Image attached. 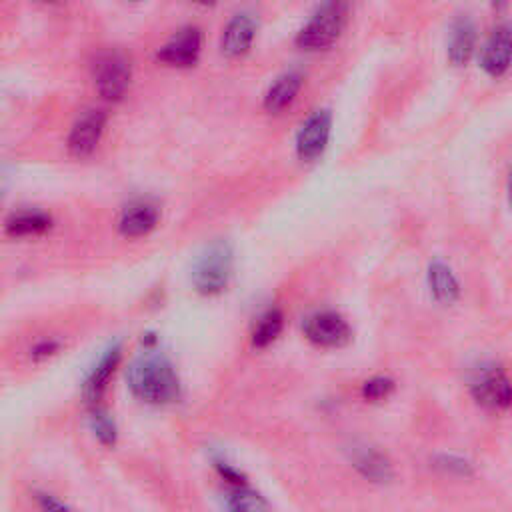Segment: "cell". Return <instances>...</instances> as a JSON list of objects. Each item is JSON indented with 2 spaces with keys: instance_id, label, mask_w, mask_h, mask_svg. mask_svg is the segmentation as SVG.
<instances>
[{
  "instance_id": "22",
  "label": "cell",
  "mask_w": 512,
  "mask_h": 512,
  "mask_svg": "<svg viewBox=\"0 0 512 512\" xmlns=\"http://www.w3.org/2000/svg\"><path fill=\"white\" fill-rule=\"evenodd\" d=\"M396 388V382L390 376H372L362 384V398L368 402L386 400Z\"/></svg>"
},
{
  "instance_id": "3",
  "label": "cell",
  "mask_w": 512,
  "mask_h": 512,
  "mask_svg": "<svg viewBox=\"0 0 512 512\" xmlns=\"http://www.w3.org/2000/svg\"><path fill=\"white\" fill-rule=\"evenodd\" d=\"M346 10V4L342 2H328L320 6L298 32L296 44L306 50H320L332 46L346 24Z\"/></svg>"
},
{
  "instance_id": "12",
  "label": "cell",
  "mask_w": 512,
  "mask_h": 512,
  "mask_svg": "<svg viewBox=\"0 0 512 512\" xmlns=\"http://www.w3.org/2000/svg\"><path fill=\"white\" fill-rule=\"evenodd\" d=\"M352 466L358 470L360 476H364L370 482H390L394 478V470L390 460L372 446H360L352 452Z\"/></svg>"
},
{
  "instance_id": "23",
  "label": "cell",
  "mask_w": 512,
  "mask_h": 512,
  "mask_svg": "<svg viewBox=\"0 0 512 512\" xmlns=\"http://www.w3.org/2000/svg\"><path fill=\"white\" fill-rule=\"evenodd\" d=\"M436 468H440L446 474H454V476H470L474 472L472 464L466 458L454 456V454H440L436 458Z\"/></svg>"
},
{
  "instance_id": "18",
  "label": "cell",
  "mask_w": 512,
  "mask_h": 512,
  "mask_svg": "<svg viewBox=\"0 0 512 512\" xmlns=\"http://www.w3.org/2000/svg\"><path fill=\"white\" fill-rule=\"evenodd\" d=\"M302 86V76L298 72H286L268 88L264 96V108L268 112H280L284 110L298 94Z\"/></svg>"
},
{
  "instance_id": "25",
  "label": "cell",
  "mask_w": 512,
  "mask_h": 512,
  "mask_svg": "<svg viewBox=\"0 0 512 512\" xmlns=\"http://www.w3.org/2000/svg\"><path fill=\"white\" fill-rule=\"evenodd\" d=\"M58 350H60V344H58L56 340H42V342H38L36 346H32L30 358H32L34 362H44V360L52 358Z\"/></svg>"
},
{
  "instance_id": "16",
  "label": "cell",
  "mask_w": 512,
  "mask_h": 512,
  "mask_svg": "<svg viewBox=\"0 0 512 512\" xmlns=\"http://www.w3.org/2000/svg\"><path fill=\"white\" fill-rule=\"evenodd\" d=\"M476 44V28L470 18H458L452 26L450 44H448V58L452 64L462 66L470 60Z\"/></svg>"
},
{
  "instance_id": "2",
  "label": "cell",
  "mask_w": 512,
  "mask_h": 512,
  "mask_svg": "<svg viewBox=\"0 0 512 512\" xmlns=\"http://www.w3.org/2000/svg\"><path fill=\"white\" fill-rule=\"evenodd\" d=\"M232 274V248L224 240H216L200 254L194 272L192 282L194 288L204 296L220 294Z\"/></svg>"
},
{
  "instance_id": "9",
  "label": "cell",
  "mask_w": 512,
  "mask_h": 512,
  "mask_svg": "<svg viewBox=\"0 0 512 512\" xmlns=\"http://www.w3.org/2000/svg\"><path fill=\"white\" fill-rule=\"evenodd\" d=\"M106 114L102 110H86L72 126L68 136V150L82 158L88 156L96 144L100 142V136L104 132Z\"/></svg>"
},
{
  "instance_id": "10",
  "label": "cell",
  "mask_w": 512,
  "mask_h": 512,
  "mask_svg": "<svg viewBox=\"0 0 512 512\" xmlns=\"http://www.w3.org/2000/svg\"><path fill=\"white\" fill-rule=\"evenodd\" d=\"M200 46V32L196 28H184L166 46L160 48L158 60L170 66H192L198 60Z\"/></svg>"
},
{
  "instance_id": "24",
  "label": "cell",
  "mask_w": 512,
  "mask_h": 512,
  "mask_svg": "<svg viewBox=\"0 0 512 512\" xmlns=\"http://www.w3.org/2000/svg\"><path fill=\"white\" fill-rule=\"evenodd\" d=\"M34 502L40 512H76L68 502H64L62 498H58L48 490H36Z\"/></svg>"
},
{
  "instance_id": "6",
  "label": "cell",
  "mask_w": 512,
  "mask_h": 512,
  "mask_svg": "<svg viewBox=\"0 0 512 512\" xmlns=\"http://www.w3.org/2000/svg\"><path fill=\"white\" fill-rule=\"evenodd\" d=\"M94 84L102 98L120 100L130 84V64L118 52H106L94 62Z\"/></svg>"
},
{
  "instance_id": "1",
  "label": "cell",
  "mask_w": 512,
  "mask_h": 512,
  "mask_svg": "<svg viewBox=\"0 0 512 512\" xmlns=\"http://www.w3.org/2000/svg\"><path fill=\"white\" fill-rule=\"evenodd\" d=\"M130 392L152 406L172 404L180 396V378L174 364L164 354L146 352L126 370Z\"/></svg>"
},
{
  "instance_id": "26",
  "label": "cell",
  "mask_w": 512,
  "mask_h": 512,
  "mask_svg": "<svg viewBox=\"0 0 512 512\" xmlns=\"http://www.w3.org/2000/svg\"><path fill=\"white\" fill-rule=\"evenodd\" d=\"M4 190H6V186H4V180H2V176H0V200L4 198Z\"/></svg>"
},
{
  "instance_id": "14",
  "label": "cell",
  "mask_w": 512,
  "mask_h": 512,
  "mask_svg": "<svg viewBox=\"0 0 512 512\" xmlns=\"http://www.w3.org/2000/svg\"><path fill=\"white\" fill-rule=\"evenodd\" d=\"M156 224H158V208L148 202H136L122 212L118 228H120V234L128 238H138L148 234Z\"/></svg>"
},
{
  "instance_id": "15",
  "label": "cell",
  "mask_w": 512,
  "mask_h": 512,
  "mask_svg": "<svg viewBox=\"0 0 512 512\" xmlns=\"http://www.w3.org/2000/svg\"><path fill=\"white\" fill-rule=\"evenodd\" d=\"M222 508L224 512H270L268 500L248 482L240 486H228L222 498Z\"/></svg>"
},
{
  "instance_id": "8",
  "label": "cell",
  "mask_w": 512,
  "mask_h": 512,
  "mask_svg": "<svg viewBox=\"0 0 512 512\" xmlns=\"http://www.w3.org/2000/svg\"><path fill=\"white\" fill-rule=\"evenodd\" d=\"M330 126L332 118L328 110H316L304 120L296 136V152L302 160H316L324 152L330 138Z\"/></svg>"
},
{
  "instance_id": "7",
  "label": "cell",
  "mask_w": 512,
  "mask_h": 512,
  "mask_svg": "<svg viewBox=\"0 0 512 512\" xmlns=\"http://www.w3.org/2000/svg\"><path fill=\"white\" fill-rule=\"evenodd\" d=\"M120 360H122V346L120 344H112L102 352V356L92 366V370L88 372V376L82 384V398H84L86 404H90L92 408H98V402L102 400V396H104Z\"/></svg>"
},
{
  "instance_id": "21",
  "label": "cell",
  "mask_w": 512,
  "mask_h": 512,
  "mask_svg": "<svg viewBox=\"0 0 512 512\" xmlns=\"http://www.w3.org/2000/svg\"><path fill=\"white\" fill-rule=\"evenodd\" d=\"M90 426L92 432L96 436V440L102 446H114L118 440V428L114 424V420L110 418V414L102 408H92L90 412Z\"/></svg>"
},
{
  "instance_id": "13",
  "label": "cell",
  "mask_w": 512,
  "mask_h": 512,
  "mask_svg": "<svg viewBox=\"0 0 512 512\" xmlns=\"http://www.w3.org/2000/svg\"><path fill=\"white\" fill-rule=\"evenodd\" d=\"M256 34V22L248 14H236L222 34V52L230 58H238L248 52Z\"/></svg>"
},
{
  "instance_id": "17",
  "label": "cell",
  "mask_w": 512,
  "mask_h": 512,
  "mask_svg": "<svg viewBox=\"0 0 512 512\" xmlns=\"http://www.w3.org/2000/svg\"><path fill=\"white\" fill-rule=\"evenodd\" d=\"M428 286H430V292H432L434 300L440 302V304H452L460 296V284H458L456 276L442 262L430 264V268H428Z\"/></svg>"
},
{
  "instance_id": "5",
  "label": "cell",
  "mask_w": 512,
  "mask_h": 512,
  "mask_svg": "<svg viewBox=\"0 0 512 512\" xmlns=\"http://www.w3.org/2000/svg\"><path fill=\"white\" fill-rule=\"evenodd\" d=\"M474 400L490 410H506L510 406V380L500 366H484L476 372L470 384Z\"/></svg>"
},
{
  "instance_id": "20",
  "label": "cell",
  "mask_w": 512,
  "mask_h": 512,
  "mask_svg": "<svg viewBox=\"0 0 512 512\" xmlns=\"http://www.w3.org/2000/svg\"><path fill=\"white\" fill-rule=\"evenodd\" d=\"M282 326H284V316L280 310L272 308V310L264 312L252 330V344L256 348L270 346L282 332Z\"/></svg>"
},
{
  "instance_id": "11",
  "label": "cell",
  "mask_w": 512,
  "mask_h": 512,
  "mask_svg": "<svg viewBox=\"0 0 512 512\" xmlns=\"http://www.w3.org/2000/svg\"><path fill=\"white\" fill-rule=\"evenodd\" d=\"M508 66H510V28L506 24H502L490 34V38L484 46L482 68L490 76L498 78L508 70Z\"/></svg>"
},
{
  "instance_id": "4",
  "label": "cell",
  "mask_w": 512,
  "mask_h": 512,
  "mask_svg": "<svg viewBox=\"0 0 512 512\" xmlns=\"http://www.w3.org/2000/svg\"><path fill=\"white\" fill-rule=\"evenodd\" d=\"M302 332L318 348H342L352 338L350 324L334 310H320L306 316Z\"/></svg>"
},
{
  "instance_id": "19",
  "label": "cell",
  "mask_w": 512,
  "mask_h": 512,
  "mask_svg": "<svg viewBox=\"0 0 512 512\" xmlns=\"http://www.w3.org/2000/svg\"><path fill=\"white\" fill-rule=\"evenodd\" d=\"M50 228V216L44 212H18L8 218L6 232L10 236H38Z\"/></svg>"
}]
</instances>
